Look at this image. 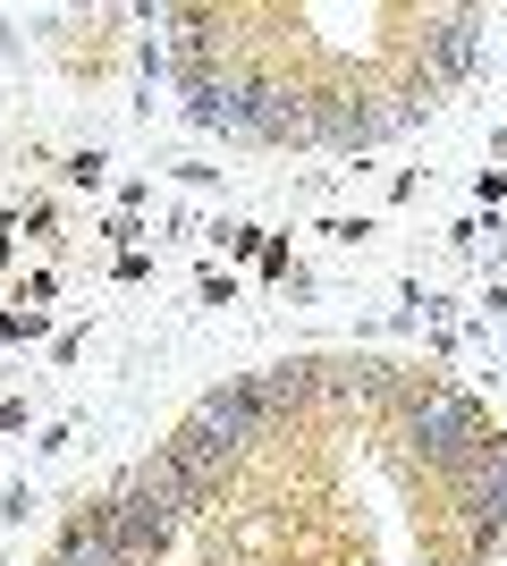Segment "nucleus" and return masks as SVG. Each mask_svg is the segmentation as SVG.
I'll use <instances>...</instances> for the list:
<instances>
[{
  "mask_svg": "<svg viewBox=\"0 0 507 566\" xmlns=\"http://www.w3.org/2000/svg\"><path fill=\"white\" fill-rule=\"evenodd\" d=\"M203 491H212V482H203V473H194L178 449H161L152 465L127 473V491L110 499V524H119V542L136 549V558H152V549H161L169 533L187 524V507H194Z\"/></svg>",
  "mask_w": 507,
  "mask_h": 566,
  "instance_id": "f257e3e1",
  "label": "nucleus"
},
{
  "mask_svg": "<svg viewBox=\"0 0 507 566\" xmlns=\"http://www.w3.org/2000/svg\"><path fill=\"white\" fill-rule=\"evenodd\" d=\"M263 431H271V415L254 406V389H245V380H229L220 398H203V406L187 415V431H178V457H187V465L212 482V473H220V465H237V457L254 449Z\"/></svg>",
  "mask_w": 507,
  "mask_h": 566,
  "instance_id": "f03ea898",
  "label": "nucleus"
},
{
  "mask_svg": "<svg viewBox=\"0 0 507 566\" xmlns=\"http://www.w3.org/2000/svg\"><path fill=\"white\" fill-rule=\"evenodd\" d=\"M406 440L414 457H432V465H483V415H474V398H457V389H423V398L406 406Z\"/></svg>",
  "mask_w": 507,
  "mask_h": 566,
  "instance_id": "7ed1b4c3",
  "label": "nucleus"
},
{
  "mask_svg": "<svg viewBox=\"0 0 507 566\" xmlns=\"http://www.w3.org/2000/svg\"><path fill=\"white\" fill-rule=\"evenodd\" d=\"M457 516L474 524V533H499V524H507V440H490V449H483V465L465 473Z\"/></svg>",
  "mask_w": 507,
  "mask_h": 566,
  "instance_id": "20e7f679",
  "label": "nucleus"
},
{
  "mask_svg": "<svg viewBox=\"0 0 507 566\" xmlns=\"http://www.w3.org/2000/svg\"><path fill=\"white\" fill-rule=\"evenodd\" d=\"M51 566H136V549L119 542L110 507H94V516L68 524V542H60V558H51Z\"/></svg>",
  "mask_w": 507,
  "mask_h": 566,
  "instance_id": "39448f33",
  "label": "nucleus"
},
{
  "mask_svg": "<svg viewBox=\"0 0 507 566\" xmlns=\"http://www.w3.org/2000/svg\"><path fill=\"white\" fill-rule=\"evenodd\" d=\"M245 389H254V406H263V415H288V406H305L321 389V364H271L263 380H245Z\"/></svg>",
  "mask_w": 507,
  "mask_h": 566,
  "instance_id": "423d86ee",
  "label": "nucleus"
}]
</instances>
